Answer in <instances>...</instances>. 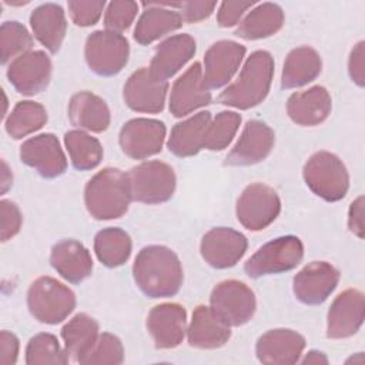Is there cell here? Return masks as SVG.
<instances>
[{
    "instance_id": "1",
    "label": "cell",
    "mask_w": 365,
    "mask_h": 365,
    "mask_svg": "<svg viewBox=\"0 0 365 365\" xmlns=\"http://www.w3.org/2000/svg\"><path fill=\"white\" fill-rule=\"evenodd\" d=\"M133 277L148 298H168L180 291L184 272L178 255L171 248L147 245L134 259Z\"/></svg>"
},
{
    "instance_id": "2",
    "label": "cell",
    "mask_w": 365,
    "mask_h": 365,
    "mask_svg": "<svg viewBox=\"0 0 365 365\" xmlns=\"http://www.w3.org/2000/svg\"><path fill=\"white\" fill-rule=\"evenodd\" d=\"M274 77V57L267 50H255L245 60L237 80L218 96L227 107L248 110L261 104L269 93Z\"/></svg>"
},
{
    "instance_id": "3",
    "label": "cell",
    "mask_w": 365,
    "mask_h": 365,
    "mask_svg": "<svg viewBox=\"0 0 365 365\" xmlns=\"http://www.w3.org/2000/svg\"><path fill=\"white\" fill-rule=\"evenodd\" d=\"M131 200L128 174L120 168H103L84 187L86 208L96 220H115L123 217Z\"/></svg>"
},
{
    "instance_id": "4",
    "label": "cell",
    "mask_w": 365,
    "mask_h": 365,
    "mask_svg": "<svg viewBox=\"0 0 365 365\" xmlns=\"http://www.w3.org/2000/svg\"><path fill=\"white\" fill-rule=\"evenodd\" d=\"M27 307L38 322L56 325L76 308L74 292L53 277L36 278L27 289Z\"/></svg>"
},
{
    "instance_id": "5",
    "label": "cell",
    "mask_w": 365,
    "mask_h": 365,
    "mask_svg": "<svg viewBox=\"0 0 365 365\" xmlns=\"http://www.w3.org/2000/svg\"><path fill=\"white\" fill-rule=\"evenodd\" d=\"M307 187L325 201L342 200L349 188V174L342 160L329 151L314 153L302 168Z\"/></svg>"
},
{
    "instance_id": "6",
    "label": "cell",
    "mask_w": 365,
    "mask_h": 365,
    "mask_svg": "<svg viewBox=\"0 0 365 365\" xmlns=\"http://www.w3.org/2000/svg\"><path fill=\"white\" fill-rule=\"evenodd\" d=\"M304 257V245L295 235H282L259 247L244 264L251 278L272 275L294 269Z\"/></svg>"
},
{
    "instance_id": "7",
    "label": "cell",
    "mask_w": 365,
    "mask_h": 365,
    "mask_svg": "<svg viewBox=\"0 0 365 365\" xmlns=\"http://www.w3.org/2000/svg\"><path fill=\"white\" fill-rule=\"evenodd\" d=\"M131 197L143 204H161L175 191V173L167 163L153 160L133 167L128 173Z\"/></svg>"
},
{
    "instance_id": "8",
    "label": "cell",
    "mask_w": 365,
    "mask_h": 365,
    "mask_svg": "<svg viewBox=\"0 0 365 365\" xmlns=\"http://www.w3.org/2000/svg\"><path fill=\"white\" fill-rule=\"evenodd\" d=\"M130 56L128 40L110 30L91 33L84 46V57L88 68L97 76L111 77L118 74L127 64Z\"/></svg>"
},
{
    "instance_id": "9",
    "label": "cell",
    "mask_w": 365,
    "mask_h": 365,
    "mask_svg": "<svg viewBox=\"0 0 365 365\" xmlns=\"http://www.w3.org/2000/svg\"><path fill=\"white\" fill-rule=\"evenodd\" d=\"M281 211V200L277 191L262 182L247 185L240 194L235 205L238 222L250 231L265 230Z\"/></svg>"
},
{
    "instance_id": "10",
    "label": "cell",
    "mask_w": 365,
    "mask_h": 365,
    "mask_svg": "<svg viewBox=\"0 0 365 365\" xmlns=\"http://www.w3.org/2000/svg\"><path fill=\"white\" fill-rule=\"evenodd\" d=\"M211 309L230 327H241L251 321L257 309L254 291L238 279L218 282L210 294Z\"/></svg>"
},
{
    "instance_id": "11",
    "label": "cell",
    "mask_w": 365,
    "mask_h": 365,
    "mask_svg": "<svg viewBox=\"0 0 365 365\" xmlns=\"http://www.w3.org/2000/svg\"><path fill=\"white\" fill-rule=\"evenodd\" d=\"M165 125L155 118H131L120 130L121 151L134 160H145L158 154L165 141Z\"/></svg>"
},
{
    "instance_id": "12",
    "label": "cell",
    "mask_w": 365,
    "mask_h": 365,
    "mask_svg": "<svg viewBox=\"0 0 365 365\" xmlns=\"http://www.w3.org/2000/svg\"><path fill=\"white\" fill-rule=\"evenodd\" d=\"M339 271L327 261H312L299 269L292 279L295 298L305 305H321L335 291Z\"/></svg>"
},
{
    "instance_id": "13",
    "label": "cell",
    "mask_w": 365,
    "mask_h": 365,
    "mask_svg": "<svg viewBox=\"0 0 365 365\" xmlns=\"http://www.w3.org/2000/svg\"><path fill=\"white\" fill-rule=\"evenodd\" d=\"M167 91L168 81L154 77L148 67H141L125 81L123 98L133 111L157 114L164 110Z\"/></svg>"
},
{
    "instance_id": "14",
    "label": "cell",
    "mask_w": 365,
    "mask_h": 365,
    "mask_svg": "<svg viewBox=\"0 0 365 365\" xmlns=\"http://www.w3.org/2000/svg\"><path fill=\"white\" fill-rule=\"evenodd\" d=\"M6 74L17 93L34 96L50 83L51 60L41 50H30L10 61Z\"/></svg>"
},
{
    "instance_id": "15",
    "label": "cell",
    "mask_w": 365,
    "mask_h": 365,
    "mask_svg": "<svg viewBox=\"0 0 365 365\" xmlns=\"http://www.w3.org/2000/svg\"><path fill=\"white\" fill-rule=\"evenodd\" d=\"M245 235L230 227H215L202 235L200 252L212 268L225 269L234 267L247 252Z\"/></svg>"
},
{
    "instance_id": "16",
    "label": "cell",
    "mask_w": 365,
    "mask_h": 365,
    "mask_svg": "<svg viewBox=\"0 0 365 365\" xmlns=\"http://www.w3.org/2000/svg\"><path fill=\"white\" fill-rule=\"evenodd\" d=\"M275 143L274 130L259 120H250L234 147L225 157V164L247 167L264 161L272 151Z\"/></svg>"
},
{
    "instance_id": "17",
    "label": "cell",
    "mask_w": 365,
    "mask_h": 365,
    "mask_svg": "<svg viewBox=\"0 0 365 365\" xmlns=\"http://www.w3.org/2000/svg\"><path fill=\"white\" fill-rule=\"evenodd\" d=\"M20 160L44 178H56L67 170L66 154L51 133L27 138L20 147Z\"/></svg>"
},
{
    "instance_id": "18",
    "label": "cell",
    "mask_w": 365,
    "mask_h": 365,
    "mask_svg": "<svg viewBox=\"0 0 365 365\" xmlns=\"http://www.w3.org/2000/svg\"><path fill=\"white\" fill-rule=\"evenodd\" d=\"M365 298L362 291L348 288L338 294L327 314V336L345 339L355 335L362 327Z\"/></svg>"
},
{
    "instance_id": "19",
    "label": "cell",
    "mask_w": 365,
    "mask_h": 365,
    "mask_svg": "<svg viewBox=\"0 0 365 365\" xmlns=\"http://www.w3.org/2000/svg\"><path fill=\"white\" fill-rule=\"evenodd\" d=\"M245 47L234 40L215 41L204 54L202 78L210 90L221 88L228 84L238 71L244 57Z\"/></svg>"
},
{
    "instance_id": "20",
    "label": "cell",
    "mask_w": 365,
    "mask_h": 365,
    "mask_svg": "<svg viewBox=\"0 0 365 365\" xmlns=\"http://www.w3.org/2000/svg\"><path fill=\"white\" fill-rule=\"evenodd\" d=\"M187 311L177 302L158 304L147 315V331L155 348L173 349L187 335Z\"/></svg>"
},
{
    "instance_id": "21",
    "label": "cell",
    "mask_w": 365,
    "mask_h": 365,
    "mask_svg": "<svg viewBox=\"0 0 365 365\" xmlns=\"http://www.w3.org/2000/svg\"><path fill=\"white\" fill-rule=\"evenodd\" d=\"M211 103V90L202 78V66L195 61L173 84L168 108L174 117H185Z\"/></svg>"
},
{
    "instance_id": "22",
    "label": "cell",
    "mask_w": 365,
    "mask_h": 365,
    "mask_svg": "<svg viewBox=\"0 0 365 365\" xmlns=\"http://www.w3.org/2000/svg\"><path fill=\"white\" fill-rule=\"evenodd\" d=\"M305 345V338L299 332L288 328H275L258 338L255 355L261 364L291 365L299 362Z\"/></svg>"
},
{
    "instance_id": "23",
    "label": "cell",
    "mask_w": 365,
    "mask_h": 365,
    "mask_svg": "<svg viewBox=\"0 0 365 365\" xmlns=\"http://www.w3.org/2000/svg\"><path fill=\"white\" fill-rule=\"evenodd\" d=\"M145 10L135 23L134 40L147 46L161 37L178 30L182 26V17L174 9L181 3H143Z\"/></svg>"
},
{
    "instance_id": "24",
    "label": "cell",
    "mask_w": 365,
    "mask_h": 365,
    "mask_svg": "<svg viewBox=\"0 0 365 365\" xmlns=\"http://www.w3.org/2000/svg\"><path fill=\"white\" fill-rule=\"evenodd\" d=\"M332 110L329 91L322 86L292 93L287 100V114L298 125L314 127L324 123Z\"/></svg>"
},
{
    "instance_id": "25",
    "label": "cell",
    "mask_w": 365,
    "mask_h": 365,
    "mask_svg": "<svg viewBox=\"0 0 365 365\" xmlns=\"http://www.w3.org/2000/svg\"><path fill=\"white\" fill-rule=\"evenodd\" d=\"M195 48V40L190 34H174L157 46L148 68L154 77L167 81L194 57Z\"/></svg>"
},
{
    "instance_id": "26",
    "label": "cell",
    "mask_w": 365,
    "mask_h": 365,
    "mask_svg": "<svg viewBox=\"0 0 365 365\" xmlns=\"http://www.w3.org/2000/svg\"><path fill=\"white\" fill-rule=\"evenodd\" d=\"M231 338V327L227 325L207 305H198L192 311L187 327V341L198 349H217L224 346Z\"/></svg>"
},
{
    "instance_id": "27",
    "label": "cell",
    "mask_w": 365,
    "mask_h": 365,
    "mask_svg": "<svg viewBox=\"0 0 365 365\" xmlns=\"http://www.w3.org/2000/svg\"><path fill=\"white\" fill-rule=\"evenodd\" d=\"M51 267L61 278L71 284H80L91 275L93 258L90 251L76 240H63L51 248Z\"/></svg>"
},
{
    "instance_id": "28",
    "label": "cell",
    "mask_w": 365,
    "mask_h": 365,
    "mask_svg": "<svg viewBox=\"0 0 365 365\" xmlns=\"http://www.w3.org/2000/svg\"><path fill=\"white\" fill-rule=\"evenodd\" d=\"M68 118L78 130L103 133L110 125L111 114L101 97L91 91H80L70 98Z\"/></svg>"
},
{
    "instance_id": "29",
    "label": "cell",
    "mask_w": 365,
    "mask_h": 365,
    "mask_svg": "<svg viewBox=\"0 0 365 365\" xmlns=\"http://www.w3.org/2000/svg\"><path fill=\"white\" fill-rule=\"evenodd\" d=\"M30 27L37 41L54 54L60 50L66 37V13L60 4H40L30 14Z\"/></svg>"
},
{
    "instance_id": "30",
    "label": "cell",
    "mask_w": 365,
    "mask_h": 365,
    "mask_svg": "<svg viewBox=\"0 0 365 365\" xmlns=\"http://www.w3.org/2000/svg\"><path fill=\"white\" fill-rule=\"evenodd\" d=\"M211 118L210 111H198L184 121L177 123L171 128L167 141L170 153L181 158L197 155L204 148V138Z\"/></svg>"
},
{
    "instance_id": "31",
    "label": "cell",
    "mask_w": 365,
    "mask_h": 365,
    "mask_svg": "<svg viewBox=\"0 0 365 365\" xmlns=\"http://www.w3.org/2000/svg\"><path fill=\"white\" fill-rule=\"evenodd\" d=\"M322 70V60L319 53L309 47L301 46L292 48L282 67L281 87L282 88H298L314 81Z\"/></svg>"
},
{
    "instance_id": "32",
    "label": "cell",
    "mask_w": 365,
    "mask_h": 365,
    "mask_svg": "<svg viewBox=\"0 0 365 365\" xmlns=\"http://www.w3.org/2000/svg\"><path fill=\"white\" fill-rule=\"evenodd\" d=\"M284 10L277 3H261L252 7L240 21L235 36L245 40H259L278 33L284 24Z\"/></svg>"
},
{
    "instance_id": "33",
    "label": "cell",
    "mask_w": 365,
    "mask_h": 365,
    "mask_svg": "<svg viewBox=\"0 0 365 365\" xmlns=\"http://www.w3.org/2000/svg\"><path fill=\"white\" fill-rule=\"evenodd\" d=\"M98 331V322L88 314L80 312L68 319L61 328V338L68 358L78 364L97 342Z\"/></svg>"
},
{
    "instance_id": "34",
    "label": "cell",
    "mask_w": 365,
    "mask_h": 365,
    "mask_svg": "<svg viewBox=\"0 0 365 365\" xmlns=\"http://www.w3.org/2000/svg\"><path fill=\"white\" fill-rule=\"evenodd\" d=\"M131 238L121 228L108 227L98 231L94 237V252L98 261L108 268L125 264L131 255Z\"/></svg>"
},
{
    "instance_id": "35",
    "label": "cell",
    "mask_w": 365,
    "mask_h": 365,
    "mask_svg": "<svg viewBox=\"0 0 365 365\" xmlns=\"http://www.w3.org/2000/svg\"><path fill=\"white\" fill-rule=\"evenodd\" d=\"M47 123V111L46 108L31 100L19 101L10 114L6 117L4 130L6 133L14 138L20 140L27 137L36 131H38Z\"/></svg>"
},
{
    "instance_id": "36",
    "label": "cell",
    "mask_w": 365,
    "mask_h": 365,
    "mask_svg": "<svg viewBox=\"0 0 365 365\" xmlns=\"http://www.w3.org/2000/svg\"><path fill=\"white\" fill-rule=\"evenodd\" d=\"M64 145L76 170H93L103 160L104 151L101 143L84 130L67 131L64 134Z\"/></svg>"
},
{
    "instance_id": "37",
    "label": "cell",
    "mask_w": 365,
    "mask_h": 365,
    "mask_svg": "<svg viewBox=\"0 0 365 365\" xmlns=\"http://www.w3.org/2000/svg\"><path fill=\"white\" fill-rule=\"evenodd\" d=\"M70 361L56 335L41 332L30 338L26 346L27 365H66Z\"/></svg>"
},
{
    "instance_id": "38",
    "label": "cell",
    "mask_w": 365,
    "mask_h": 365,
    "mask_svg": "<svg viewBox=\"0 0 365 365\" xmlns=\"http://www.w3.org/2000/svg\"><path fill=\"white\" fill-rule=\"evenodd\" d=\"M241 125V115L235 111H220L211 118L205 138L204 148L210 151H221L230 145Z\"/></svg>"
},
{
    "instance_id": "39",
    "label": "cell",
    "mask_w": 365,
    "mask_h": 365,
    "mask_svg": "<svg viewBox=\"0 0 365 365\" xmlns=\"http://www.w3.org/2000/svg\"><path fill=\"white\" fill-rule=\"evenodd\" d=\"M33 37L29 30L19 21H4L0 27V53L1 63L7 64L16 57L30 51Z\"/></svg>"
},
{
    "instance_id": "40",
    "label": "cell",
    "mask_w": 365,
    "mask_h": 365,
    "mask_svg": "<svg viewBox=\"0 0 365 365\" xmlns=\"http://www.w3.org/2000/svg\"><path fill=\"white\" fill-rule=\"evenodd\" d=\"M124 361V348L118 336L103 332L91 351L78 362L83 365H118Z\"/></svg>"
},
{
    "instance_id": "41",
    "label": "cell",
    "mask_w": 365,
    "mask_h": 365,
    "mask_svg": "<svg viewBox=\"0 0 365 365\" xmlns=\"http://www.w3.org/2000/svg\"><path fill=\"white\" fill-rule=\"evenodd\" d=\"M138 3L131 0H114L104 10V26L110 31L121 33L127 30L137 17Z\"/></svg>"
},
{
    "instance_id": "42",
    "label": "cell",
    "mask_w": 365,
    "mask_h": 365,
    "mask_svg": "<svg viewBox=\"0 0 365 365\" xmlns=\"http://www.w3.org/2000/svg\"><path fill=\"white\" fill-rule=\"evenodd\" d=\"M68 14L71 21L78 26V27H90L96 24L104 9H106V1L101 0H76V1H68L67 3Z\"/></svg>"
},
{
    "instance_id": "43",
    "label": "cell",
    "mask_w": 365,
    "mask_h": 365,
    "mask_svg": "<svg viewBox=\"0 0 365 365\" xmlns=\"http://www.w3.org/2000/svg\"><path fill=\"white\" fill-rule=\"evenodd\" d=\"M0 215H1V227H0V238L3 242L16 237L21 228L23 215L16 202L10 200L0 201Z\"/></svg>"
},
{
    "instance_id": "44",
    "label": "cell",
    "mask_w": 365,
    "mask_h": 365,
    "mask_svg": "<svg viewBox=\"0 0 365 365\" xmlns=\"http://www.w3.org/2000/svg\"><path fill=\"white\" fill-rule=\"evenodd\" d=\"M255 6L254 1H222L217 11V23L221 27H232L241 21V17Z\"/></svg>"
},
{
    "instance_id": "45",
    "label": "cell",
    "mask_w": 365,
    "mask_h": 365,
    "mask_svg": "<svg viewBox=\"0 0 365 365\" xmlns=\"http://www.w3.org/2000/svg\"><path fill=\"white\" fill-rule=\"evenodd\" d=\"M365 41H358L349 53L348 58V73L351 80L358 86L364 87L365 84Z\"/></svg>"
},
{
    "instance_id": "46",
    "label": "cell",
    "mask_w": 365,
    "mask_h": 365,
    "mask_svg": "<svg viewBox=\"0 0 365 365\" xmlns=\"http://www.w3.org/2000/svg\"><path fill=\"white\" fill-rule=\"evenodd\" d=\"M217 7L215 1H185L181 3V17L187 23H198L208 19Z\"/></svg>"
},
{
    "instance_id": "47",
    "label": "cell",
    "mask_w": 365,
    "mask_h": 365,
    "mask_svg": "<svg viewBox=\"0 0 365 365\" xmlns=\"http://www.w3.org/2000/svg\"><path fill=\"white\" fill-rule=\"evenodd\" d=\"M19 338L9 331L0 332V364L13 365L19 358Z\"/></svg>"
},
{
    "instance_id": "48",
    "label": "cell",
    "mask_w": 365,
    "mask_h": 365,
    "mask_svg": "<svg viewBox=\"0 0 365 365\" xmlns=\"http://www.w3.org/2000/svg\"><path fill=\"white\" fill-rule=\"evenodd\" d=\"M348 228L358 238H364V195L355 198L349 205Z\"/></svg>"
},
{
    "instance_id": "49",
    "label": "cell",
    "mask_w": 365,
    "mask_h": 365,
    "mask_svg": "<svg viewBox=\"0 0 365 365\" xmlns=\"http://www.w3.org/2000/svg\"><path fill=\"white\" fill-rule=\"evenodd\" d=\"M301 364H311V365H321V364H328V358L324 352L311 349L308 351L302 359H299Z\"/></svg>"
},
{
    "instance_id": "50",
    "label": "cell",
    "mask_w": 365,
    "mask_h": 365,
    "mask_svg": "<svg viewBox=\"0 0 365 365\" xmlns=\"http://www.w3.org/2000/svg\"><path fill=\"white\" fill-rule=\"evenodd\" d=\"M13 184V174L10 167L7 165V163L4 160H1V180H0V185H1V194H6V191L11 187Z\"/></svg>"
},
{
    "instance_id": "51",
    "label": "cell",
    "mask_w": 365,
    "mask_h": 365,
    "mask_svg": "<svg viewBox=\"0 0 365 365\" xmlns=\"http://www.w3.org/2000/svg\"><path fill=\"white\" fill-rule=\"evenodd\" d=\"M346 362H354V364H362V362H364V355H362V352H359V354H358V358H354V356H351L349 359H346Z\"/></svg>"
}]
</instances>
